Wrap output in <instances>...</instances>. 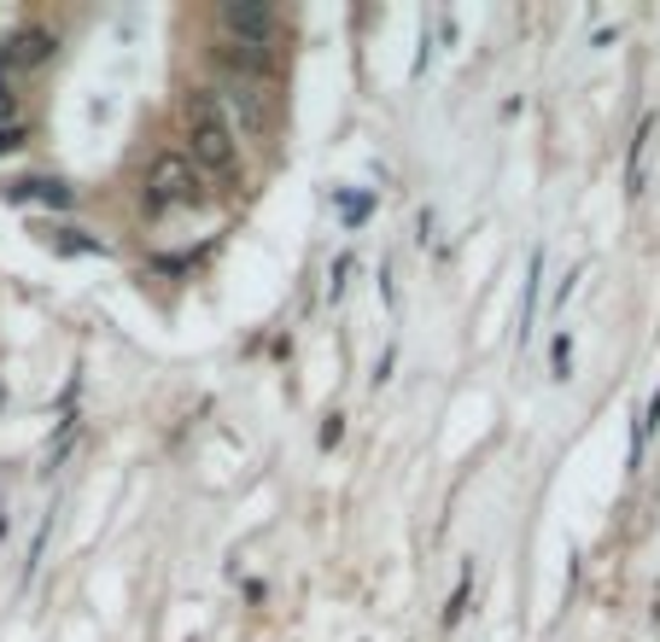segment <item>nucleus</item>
I'll return each mask as SVG.
<instances>
[{
  "instance_id": "obj_13",
  "label": "nucleus",
  "mask_w": 660,
  "mask_h": 642,
  "mask_svg": "<svg viewBox=\"0 0 660 642\" xmlns=\"http://www.w3.org/2000/svg\"><path fill=\"white\" fill-rule=\"evenodd\" d=\"M18 118V94H12V82L0 77V123H12Z\"/></svg>"
},
{
  "instance_id": "obj_14",
  "label": "nucleus",
  "mask_w": 660,
  "mask_h": 642,
  "mask_svg": "<svg viewBox=\"0 0 660 642\" xmlns=\"http://www.w3.org/2000/svg\"><path fill=\"white\" fill-rule=\"evenodd\" d=\"M339 439H346V421H339V415H328V427H322V444H328V450H333V444H339Z\"/></svg>"
},
{
  "instance_id": "obj_8",
  "label": "nucleus",
  "mask_w": 660,
  "mask_h": 642,
  "mask_svg": "<svg viewBox=\"0 0 660 642\" xmlns=\"http://www.w3.org/2000/svg\"><path fill=\"white\" fill-rule=\"evenodd\" d=\"M217 64H222L229 77H269V53H263V48H246V41H222Z\"/></svg>"
},
{
  "instance_id": "obj_4",
  "label": "nucleus",
  "mask_w": 660,
  "mask_h": 642,
  "mask_svg": "<svg viewBox=\"0 0 660 642\" xmlns=\"http://www.w3.org/2000/svg\"><path fill=\"white\" fill-rule=\"evenodd\" d=\"M222 30H229V41H246V48H276L281 36V18L276 7H263V0H222Z\"/></svg>"
},
{
  "instance_id": "obj_6",
  "label": "nucleus",
  "mask_w": 660,
  "mask_h": 642,
  "mask_svg": "<svg viewBox=\"0 0 660 642\" xmlns=\"http://www.w3.org/2000/svg\"><path fill=\"white\" fill-rule=\"evenodd\" d=\"M654 147H660V123L643 118V123H637V141H631V164H626V193H631V199H643V193H649Z\"/></svg>"
},
{
  "instance_id": "obj_9",
  "label": "nucleus",
  "mask_w": 660,
  "mask_h": 642,
  "mask_svg": "<svg viewBox=\"0 0 660 642\" xmlns=\"http://www.w3.org/2000/svg\"><path fill=\"white\" fill-rule=\"evenodd\" d=\"M36 234H41V245H53V251H64V258H106V245L100 240H88L82 234V228H36Z\"/></svg>"
},
{
  "instance_id": "obj_2",
  "label": "nucleus",
  "mask_w": 660,
  "mask_h": 642,
  "mask_svg": "<svg viewBox=\"0 0 660 642\" xmlns=\"http://www.w3.org/2000/svg\"><path fill=\"white\" fill-rule=\"evenodd\" d=\"M222 111H234V123L246 134H276L281 129V88L276 77H229L222 82V94H217Z\"/></svg>"
},
{
  "instance_id": "obj_10",
  "label": "nucleus",
  "mask_w": 660,
  "mask_h": 642,
  "mask_svg": "<svg viewBox=\"0 0 660 642\" xmlns=\"http://www.w3.org/2000/svg\"><path fill=\"white\" fill-rule=\"evenodd\" d=\"M538 287H543V251L532 258V274H527V310H520V339L532 333V310H538Z\"/></svg>"
},
{
  "instance_id": "obj_3",
  "label": "nucleus",
  "mask_w": 660,
  "mask_h": 642,
  "mask_svg": "<svg viewBox=\"0 0 660 642\" xmlns=\"http://www.w3.org/2000/svg\"><path fill=\"white\" fill-rule=\"evenodd\" d=\"M204 199V181L199 170L188 164V158H152V170H147V211H170V204H199Z\"/></svg>"
},
{
  "instance_id": "obj_5",
  "label": "nucleus",
  "mask_w": 660,
  "mask_h": 642,
  "mask_svg": "<svg viewBox=\"0 0 660 642\" xmlns=\"http://www.w3.org/2000/svg\"><path fill=\"white\" fill-rule=\"evenodd\" d=\"M53 30H41V24H24V30H12L7 36V48H0V77H12V71H41V64L53 59Z\"/></svg>"
},
{
  "instance_id": "obj_7",
  "label": "nucleus",
  "mask_w": 660,
  "mask_h": 642,
  "mask_svg": "<svg viewBox=\"0 0 660 642\" xmlns=\"http://www.w3.org/2000/svg\"><path fill=\"white\" fill-rule=\"evenodd\" d=\"M0 199H7V204H30V199L71 204V188H64V181H41V175H18V181H0Z\"/></svg>"
},
{
  "instance_id": "obj_12",
  "label": "nucleus",
  "mask_w": 660,
  "mask_h": 642,
  "mask_svg": "<svg viewBox=\"0 0 660 642\" xmlns=\"http://www.w3.org/2000/svg\"><path fill=\"white\" fill-rule=\"evenodd\" d=\"M18 147H24V129H18V123H0V158L18 152Z\"/></svg>"
},
{
  "instance_id": "obj_11",
  "label": "nucleus",
  "mask_w": 660,
  "mask_h": 642,
  "mask_svg": "<svg viewBox=\"0 0 660 642\" xmlns=\"http://www.w3.org/2000/svg\"><path fill=\"white\" fill-rule=\"evenodd\" d=\"M567 369H573V339H556V380H567Z\"/></svg>"
},
{
  "instance_id": "obj_1",
  "label": "nucleus",
  "mask_w": 660,
  "mask_h": 642,
  "mask_svg": "<svg viewBox=\"0 0 660 642\" xmlns=\"http://www.w3.org/2000/svg\"><path fill=\"white\" fill-rule=\"evenodd\" d=\"M181 118H188L193 164L211 170L217 181H234V170H240V141H234V123L222 118V106H217L211 88H193L188 106H181Z\"/></svg>"
}]
</instances>
